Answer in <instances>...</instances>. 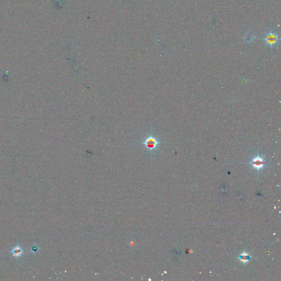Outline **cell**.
<instances>
[{"instance_id":"cell-3","label":"cell","mask_w":281,"mask_h":281,"mask_svg":"<svg viewBox=\"0 0 281 281\" xmlns=\"http://www.w3.org/2000/svg\"><path fill=\"white\" fill-rule=\"evenodd\" d=\"M239 259H240V260H241V261H242L243 262L245 263V262H247L249 260V259H250V258H250L249 255L248 254H247V253H243L239 255Z\"/></svg>"},{"instance_id":"cell-2","label":"cell","mask_w":281,"mask_h":281,"mask_svg":"<svg viewBox=\"0 0 281 281\" xmlns=\"http://www.w3.org/2000/svg\"><path fill=\"white\" fill-rule=\"evenodd\" d=\"M251 164L253 167L259 170L264 167L265 165L266 164V161L262 158L260 156H257L251 160Z\"/></svg>"},{"instance_id":"cell-1","label":"cell","mask_w":281,"mask_h":281,"mask_svg":"<svg viewBox=\"0 0 281 281\" xmlns=\"http://www.w3.org/2000/svg\"><path fill=\"white\" fill-rule=\"evenodd\" d=\"M159 144L160 142L153 135H148L142 142V145L150 152L155 151Z\"/></svg>"},{"instance_id":"cell-4","label":"cell","mask_w":281,"mask_h":281,"mask_svg":"<svg viewBox=\"0 0 281 281\" xmlns=\"http://www.w3.org/2000/svg\"><path fill=\"white\" fill-rule=\"evenodd\" d=\"M12 253H13L14 256H19L22 254L23 251L19 247H17L14 248Z\"/></svg>"}]
</instances>
